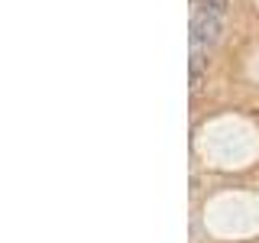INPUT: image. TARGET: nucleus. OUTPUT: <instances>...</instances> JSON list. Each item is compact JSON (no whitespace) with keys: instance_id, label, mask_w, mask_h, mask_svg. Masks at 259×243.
Segmentation results:
<instances>
[{"instance_id":"3","label":"nucleus","mask_w":259,"mask_h":243,"mask_svg":"<svg viewBox=\"0 0 259 243\" xmlns=\"http://www.w3.org/2000/svg\"><path fill=\"white\" fill-rule=\"evenodd\" d=\"M188 81H191V91H198V88H201V81H204V65H191V75H188Z\"/></svg>"},{"instance_id":"2","label":"nucleus","mask_w":259,"mask_h":243,"mask_svg":"<svg viewBox=\"0 0 259 243\" xmlns=\"http://www.w3.org/2000/svg\"><path fill=\"white\" fill-rule=\"evenodd\" d=\"M198 10L201 13H210V16H221L227 13V0H198Z\"/></svg>"},{"instance_id":"1","label":"nucleus","mask_w":259,"mask_h":243,"mask_svg":"<svg viewBox=\"0 0 259 243\" xmlns=\"http://www.w3.org/2000/svg\"><path fill=\"white\" fill-rule=\"evenodd\" d=\"M224 36V20L221 16H210V13H194L191 16V46L201 49H214Z\"/></svg>"}]
</instances>
